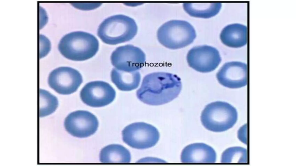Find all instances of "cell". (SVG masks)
Here are the masks:
<instances>
[{
  "mask_svg": "<svg viewBox=\"0 0 296 166\" xmlns=\"http://www.w3.org/2000/svg\"><path fill=\"white\" fill-rule=\"evenodd\" d=\"M123 142L130 147L138 149L152 147L159 140L160 134L154 126L143 122L132 123L122 131Z\"/></svg>",
  "mask_w": 296,
  "mask_h": 166,
  "instance_id": "obj_6",
  "label": "cell"
},
{
  "mask_svg": "<svg viewBox=\"0 0 296 166\" xmlns=\"http://www.w3.org/2000/svg\"><path fill=\"white\" fill-rule=\"evenodd\" d=\"M80 95L84 103L91 107H97L111 103L115 98L116 92L109 83L97 81L86 84L81 90Z\"/></svg>",
  "mask_w": 296,
  "mask_h": 166,
  "instance_id": "obj_10",
  "label": "cell"
},
{
  "mask_svg": "<svg viewBox=\"0 0 296 166\" xmlns=\"http://www.w3.org/2000/svg\"><path fill=\"white\" fill-rule=\"evenodd\" d=\"M236 109L225 102L217 101L206 106L201 115L202 124L214 132L224 131L232 127L238 119Z\"/></svg>",
  "mask_w": 296,
  "mask_h": 166,
  "instance_id": "obj_5",
  "label": "cell"
},
{
  "mask_svg": "<svg viewBox=\"0 0 296 166\" xmlns=\"http://www.w3.org/2000/svg\"><path fill=\"white\" fill-rule=\"evenodd\" d=\"M96 117L90 112L78 110L69 114L65 119L64 126L72 135L85 138L95 133L98 127Z\"/></svg>",
  "mask_w": 296,
  "mask_h": 166,
  "instance_id": "obj_11",
  "label": "cell"
},
{
  "mask_svg": "<svg viewBox=\"0 0 296 166\" xmlns=\"http://www.w3.org/2000/svg\"><path fill=\"white\" fill-rule=\"evenodd\" d=\"M220 38L223 43L228 47H242L247 42V27L237 23L227 25L221 31Z\"/></svg>",
  "mask_w": 296,
  "mask_h": 166,
  "instance_id": "obj_14",
  "label": "cell"
},
{
  "mask_svg": "<svg viewBox=\"0 0 296 166\" xmlns=\"http://www.w3.org/2000/svg\"><path fill=\"white\" fill-rule=\"evenodd\" d=\"M110 59L112 64L117 69L133 72L144 66L146 55L140 48L127 44L117 47L112 53Z\"/></svg>",
  "mask_w": 296,
  "mask_h": 166,
  "instance_id": "obj_7",
  "label": "cell"
},
{
  "mask_svg": "<svg viewBox=\"0 0 296 166\" xmlns=\"http://www.w3.org/2000/svg\"><path fill=\"white\" fill-rule=\"evenodd\" d=\"M247 150L242 147L235 146L226 149L222 154V163H247Z\"/></svg>",
  "mask_w": 296,
  "mask_h": 166,
  "instance_id": "obj_19",
  "label": "cell"
},
{
  "mask_svg": "<svg viewBox=\"0 0 296 166\" xmlns=\"http://www.w3.org/2000/svg\"><path fill=\"white\" fill-rule=\"evenodd\" d=\"M219 83L230 88H238L247 83V67L245 63L233 61L225 63L216 74Z\"/></svg>",
  "mask_w": 296,
  "mask_h": 166,
  "instance_id": "obj_12",
  "label": "cell"
},
{
  "mask_svg": "<svg viewBox=\"0 0 296 166\" xmlns=\"http://www.w3.org/2000/svg\"><path fill=\"white\" fill-rule=\"evenodd\" d=\"M181 159L183 163H214L216 154L212 147L206 144L194 143L183 149Z\"/></svg>",
  "mask_w": 296,
  "mask_h": 166,
  "instance_id": "obj_13",
  "label": "cell"
},
{
  "mask_svg": "<svg viewBox=\"0 0 296 166\" xmlns=\"http://www.w3.org/2000/svg\"><path fill=\"white\" fill-rule=\"evenodd\" d=\"M221 3H184L183 7L190 15L196 17L208 18L218 13Z\"/></svg>",
  "mask_w": 296,
  "mask_h": 166,
  "instance_id": "obj_17",
  "label": "cell"
},
{
  "mask_svg": "<svg viewBox=\"0 0 296 166\" xmlns=\"http://www.w3.org/2000/svg\"><path fill=\"white\" fill-rule=\"evenodd\" d=\"M159 42L169 49H176L192 43L196 33L193 26L185 20H174L164 23L158 29L157 33Z\"/></svg>",
  "mask_w": 296,
  "mask_h": 166,
  "instance_id": "obj_4",
  "label": "cell"
},
{
  "mask_svg": "<svg viewBox=\"0 0 296 166\" xmlns=\"http://www.w3.org/2000/svg\"><path fill=\"white\" fill-rule=\"evenodd\" d=\"M83 82L78 71L72 68L62 67L53 70L49 74V86L59 94L68 95L76 92Z\"/></svg>",
  "mask_w": 296,
  "mask_h": 166,
  "instance_id": "obj_9",
  "label": "cell"
},
{
  "mask_svg": "<svg viewBox=\"0 0 296 166\" xmlns=\"http://www.w3.org/2000/svg\"><path fill=\"white\" fill-rule=\"evenodd\" d=\"M247 127L244 125L239 129L238 132V137L239 139L245 144L247 143L246 139Z\"/></svg>",
  "mask_w": 296,
  "mask_h": 166,
  "instance_id": "obj_20",
  "label": "cell"
},
{
  "mask_svg": "<svg viewBox=\"0 0 296 166\" xmlns=\"http://www.w3.org/2000/svg\"><path fill=\"white\" fill-rule=\"evenodd\" d=\"M112 82L120 90L130 91L138 86L141 75L138 71L126 72L113 68L111 73Z\"/></svg>",
  "mask_w": 296,
  "mask_h": 166,
  "instance_id": "obj_15",
  "label": "cell"
},
{
  "mask_svg": "<svg viewBox=\"0 0 296 166\" xmlns=\"http://www.w3.org/2000/svg\"><path fill=\"white\" fill-rule=\"evenodd\" d=\"M137 31V26L134 19L118 14L105 19L99 25L97 34L103 42L116 45L131 40Z\"/></svg>",
  "mask_w": 296,
  "mask_h": 166,
  "instance_id": "obj_3",
  "label": "cell"
},
{
  "mask_svg": "<svg viewBox=\"0 0 296 166\" xmlns=\"http://www.w3.org/2000/svg\"><path fill=\"white\" fill-rule=\"evenodd\" d=\"M186 59L190 67L203 73L214 70L221 60L218 50L214 47L206 45L192 48L188 52Z\"/></svg>",
  "mask_w": 296,
  "mask_h": 166,
  "instance_id": "obj_8",
  "label": "cell"
},
{
  "mask_svg": "<svg viewBox=\"0 0 296 166\" xmlns=\"http://www.w3.org/2000/svg\"><path fill=\"white\" fill-rule=\"evenodd\" d=\"M40 117L49 115L54 112L58 107V100L57 97L45 90H40Z\"/></svg>",
  "mask_w": 296,
  "mask_h": 166,
  "instance_id": "obj_18",
  "label": "cell"
},
{
  "mask_svg": "<svg viewBox=\"0 0 296 166\" xmlns=\"http://www.w3.org/2000/svg\"><path fill=\"white\" fill-rule=\"evenodd\" d=\"M182 88L181 79L176 75L166 72H154L144 77L136 95L145 104L161 105L176 98Z\"/></svg>",
  "mask_w": 296,
  "mask_h": 166,
  "instance_id": "obj_1",
  "label": "cell"
},
{
  "mask_svg": "<svg viewBox=\"0 0 296 166\" xmlns=\"http://www.w3.org/2000/svg\"><path fill=\"white\" fill-rule=\"evenodd\" d=\"M103 163H129L131 160L129 151L119 144L109 145L103 148L99 155Z\"/></svg>",
  "mask_w": 296,
  "mask_h": 166,
  "instance_id": "obj_16",
  "label": "cell"
},
{
  "mask_svg": "<svg viewBox=\"0 0 296 166\" xmlns=\"http://www.w3.org/2000/svg\"><path fill=\"white\" fill-rule=\"evenodd\" d=\"M99 45L98 40L92 34L76 31L64 35L59 42L58 49L68 59L82 61L94 56L98 50Z\"/></svg>",
  "mask_w": 296,
  "mask_h": 166,
  "instance_id": "obj_2",
  "label": "cell"
}]
</instances>
